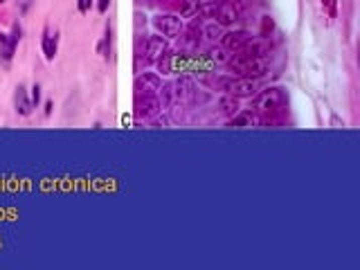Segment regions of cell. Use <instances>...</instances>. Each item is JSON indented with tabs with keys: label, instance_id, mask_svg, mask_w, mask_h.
<instances>
[{
	"label": "cell",
	"instance_id": "1",
	"mask_svg": "<svg viewBox=\"0 0 360 270\" xmlns=\"http://www.w3.org/2000/svg\"><path fill=\"white\" fill-rule=\"evenodd\" d=\"M228 65L232 72H237V77H246V79H259L268 72V59H254V56L237 54L228 61Z\"/></svg>",
	"mask_w": 360,
	"mask_h": 270
},
{
	"label": "cell",
	"instance_id": "2",
	"mask_svg": "<svg viewBox=\"0 0 360 270\" xmlns=\"http://www.w3.org/2000/svg\"><path fill=\"white\" fill-rule=\"evenodd\" d=\"M212 84L219 90H223L225 95H232V97H237V99L252 97L254 90H257L254 81L246 79V77H219V79H214Z\"/></svg>",
	"mask_w": 360,
	"mask_h": 270
},
{
	"label": "cell",
	"instance_id": "3",
	"mask_svg": "<svg viewBox=\"0 0 360 270\" xmlns=\"http://www.w3.org/2000/svg\"><path fill=\"white\" fill-rule=\"evenodd\" d=\"M288 104V93L284 88H266V90H261V93L254 97L252 101V108H254V113L257 115H261V113H268V110H272V108H281V106H286Z\"/></svg>",
	"mask_w": 360,
	"mask_h": 270
},
{
	"label": "cell",
	"instance_id": "4",
	"mask_svg": "<svg viewBox=\"0 0 360 270\" xmlns=\"http://www.w3.org/2000/svg\"><path fill=\"white\" fill-rule=\"evenodd\" d=\"M153 27L167 38H178L180 32L185 30L182 18L176 16V14H158V16L153 18Z\"/></svg>",
	"mask_w": 360,
	"mask_h": 270
},
{
	"label": "cell",
	"instance_id": "5",
	"mask_svg": "<svg viewBox=\"0 0 360 270\" xmlns=\"http://www.w3.org/2000/svg\"><path fill=\"white\" fill-rule=\"evenodd\" d=\"M167 41L162 36H149L144 41V50L140 54H135V59H144L147 63H158V59H162V54H167Z\"/></svg>",
	"mask_w": 360,
	"mask_h": 270
},
{
	"label": "cell",
	"instance_id": "6",
	"mask_svg": "<svg viewBox=\"0 0 360 270\" xmlns=\"http://www.w3.org/2000/svg\"><path fill=\"white\" fill-rule=\"evenodd\" d=\"M135 97H147V95H158L162 88V79L153 72H142V75L135 77Z\"/></svg>",
	"mask_w": 360,
	"mask_h": 270
},
{
	"label": "cell",
	"instance_id": "7",
	"mask_svg": "<svg viewBox=\"0 0 360 270\" xmlns=\"http://www.w3.org/2000/svg\"><path fill=\"white\" fill-rule=\"evenodd\" d=\"M162 104L158 99V95H147V97H135V104H133V113H135L137 119H151L160 113Z\"/></svg>",
	"mask_w": 360,
	"mask_h": 270
},
{
	"label": "cell",
	"instance_id": "8",
	"mask_svg": "<svg viewBox=\"0 0 360 270\" xmlns=\"http://www.w3.org/2000/svg\"><path fill=\"white\" fill-rule=\"evenodd\" d=\"M250 41L252 36L246 30H234V32H225L221 36V47H225L228 52H241Z\"/></svg>",
	"mask_w": 360,
	"mask_h": 270
},
{
	"label": "cell",
	"instance_id": "9",
	"mask_svg": "<svg viewBox=\"0 0 360 270\" xmlns=\"http://www.w3.org/2000/svg\"><path fill=\"white\" fill-rule=\"evenodd\" d=\"M214 18H216L219 25H234V23L241 21V12H239L234 5H230L228 0H219V7H216Z\"/></svg>",
	"mask_w": 360,
	"mask_h": 270
},
{
	"label": "cell",
	"instance_id": "10",
	"mask_svg": "<svg viewBox=\"0 0 360 270\" xmlns=\"http://www.w3.org/2000/svg\"><path fill=\"white\" fill-rule=\"evenodd\" d=\"M270 52H272V43L268 41V38H257V41H250L241 52H237V54L254 56V59H268Z\"/></svg>",
	"mask_w": 360,
	"mask_h": 270
},
{
	"label": "cell",
	"instance_id": "11",
	"mask_svg": "<svg viewBox=\"0 0 360 270\" xmlns=\"http://www.w3.org/2000/svg\"><path fill=\"white\" fill-rule=\"evenodd\" d=\"M230 128H250V126H261L259 124V115L254 110H239L234 117H230L228 122Z\"/></svg>",
	"mask_w": 360,
	"mask_h": 270
},
{
	"label": "cell",
	"instance_id": "12",
	"mask_svg": "<svg viewBox=\"0 0 360 270\" xmlns=\"http://www.w3.org/2000/svg\"><path fill=\"white\" fill-rule=\"evenodd\" d=\"M14 108H16V113L23 115V117L32 115V108H34V106H32V99L27 97L25 86H21V84H18L16 90H14Z\"/></svg>",
	"mask_w": 360,
	"mask_h": 270
},
{
	"label": "cell",
	"instance_id": "13",
	"mask_svg": "<svg viewBox=\"0 0 360 270\" xmlns=\"http://www.w3.org/2000/svg\"><path fill=\"white\" fill-rule=\"evenodd\" d=\"M174 86H176V101H185V104H189L191 97H194V93H196L194 79H191V77H180Z\"/></svg>",
	"mask_w": 360,
	"mask_h": 270
},
{
	"label": "cell",
	"instance_id": "14",
	"mask_svg": "<svg viewBox=\"0 0 360 270\" xmlns=\"http://www.w3.org/2000/svg\"><path fill=\"white\" fill-rule=\"evenodd\" d=\"M56 47H59V32L52 30V27H45L43 30V54H45L47 61H52L56 56Z\"/></svg>",
	"mask_w": 360,
	"mask_h": 270
},
{
	"label": "cell",
	"instance_id": "15",
	"mask_svg": "<svg viewBox=\"0 0 360 270\" xmlns=\"http://www.w3.org/2000/svg\"><path fill=\"white\" fill-rule=\"evenodd\" d=\"M216 108H219V113L225 115V117H234V115L241 110V106H239V99L237 97H232V95H225V97L219 99Z\"/></svg>",
	"mask_w": 360,
	"mask_h": 270
},
{
	"label": "cell",
	"instance_id": "16",
	"mask_svg": "<svg viewBox=\"0 0 360 270\" xmlns=\"http://www.w3.org/2000/svg\"><path fill=\"white\" fill-rule=\"evenodd\" d=\"M14 50H16V43L12 41V36L5 34V32H0V56H3L5 61H12Z\"/></svg>",
	"mask_w": 360,
	"mask_h": 270
},
{
	"label": "cell",
	"instance_id": "17",
	"mask_svg": "<svg viewBox=\"0 0 360 270\" xmlns=\"http://www.w3.org/2000/svg\"><path fill=\"white\" fill-rule=\"evenodd\" d=\"M158 99H160L162 106L176 104V86H174V84H162L160 93H158Z\"/></svg>",
	"mask_w": 360,
	"mask_h": 270
},
{
	"label": "cell",
	"instance_id": "18",
	"mask_svg": "<svg viewBox=\"0 0 360 270\" xmlns=\"http://www.w3.org/2000/svg\"><path fill=\"white\" fill-rule=\"evenodd\" d=\"M198 7H200V0H182L180 3V18H194L198 16Z\"/></svg>",
	"mask_w": 360,
	"mask_h": 270
},
{
	"label": "cell",
	"instance_id": "19",
	"mask_svg": "<svg viewBox=\"0 0 360 270\" xmlns=\"http://www.w3.org/2000/svg\"><path fill=\"white\" fill-rule=\"evenodd\" d=\"M225 47H221V45H212V47H207V52H205V56H207L209 61H216V63H228L230 61V56L225 54Z\"/></svg>",
	"mask_w": 360,
	"mask_h": 270
},
{
	"label": "cell",
	"instance_id": "20",
	"mask_svg": "<svg viewBox=\"0 0 360 270\" xmlns=\"http://www.w3.org/2000/svg\"><path fill=\"white\" fill-rule=\"evenodd\" d=\"M275 32V21H272L270 16H261V25H259V34H261V38H270V34Z\"/></svg>",
	"mask_w": 360,
	"mask_h": 270
},
{
	"label": "cell",
	"instance_id": "21",
	"mask_svg": "<svg viewBox=\"0 0 360 270\" xmlns=\"http://www.w3.org/2000/svg\"><path fill=\"white\" fill-rule=\"evenodd\" d=\"M97 52L104 56V59H108V52H110V30H106V36H104L102 41H99Z\"/></svg>",
	"mask_w": 360,
	"mask_h": 270
},
{
	"label": "cell",
	"instance_id": "22",
	"mask_svg": "<svg viewBox=\"0 0 360 270\" xmlns=\"http://www.w3.org/2000/svg\"><path fill=\"white\" fill-rule=\"evenodd\" d=\"M203 34H205L207 38H212V41H216V38L223 36V32H221V25H219V23H212V25H207V27L203 30Z\"/></svg>",
	"mask_w": 360,
	"mask_h": 270
},
{
	"label": "cell",
	"instance_id": "23",
	"mask_svg": "<svg viewBox=\"0 0 360 270\" xmlns=\"http://www.w3.org/2000/svg\"><path fill=\"white\" fill-rule=\"evenodd\" d=\"M326 14H329V18H335L338 16V0H322Z\"/></svg>",
	"mask_w": 360,
	"mask_h": 270
},
{
	"label": "cell",
	"instance_id": "24",
	"mask_svg": "<svg viewBox=\"0 0 360 270\" xmlns=\"http://www.w3.org/2000/svg\"><path fill=\"white\" fill-rule=\"evenodd\" d=\"M32 106H38V101H41V86L38 84H34L32 86Z\"/></svg>",
	"mask_w": 360,
	"mask_h": 270
},
{
	"label": "cell",
	"instance_id": "25",
	"mask_svg": "<svg viewBox=\"0 0 360 270\" xmlns=\"http://www.w3.org/2000/svg\"><path fill=\"white\" fill-rule=\"evenodd\" d=\"M90 5H93V0H77V9H79L81 14H86L90 9Z\"/></svg>",
	"mask_w": 360,
	"mask_h": 270
},
{
	"label": "cell",
	"instance_id": "26",
	"mask_svg": "<svg viewBox=\"0 0 360 270\" xmlns=\"http://www.w3.org/2000/svg\"><path fill=\"white\" fill-rule=\"evenodd\" d=\"M16 3H18V9H21V12L25 14L27 9L32 7V3H34V0H16Z\"/></svg>",
	"mask_w": 360,
	"mask_h": 270
},
{
	"label": "cell",
	"instance_id": "27",
	"mask_svg": "<svg viewBox=\"0 0 360 270\" xmlns=\"http://www.w3.org/2000/svg\"><path fill=\"white\" fill-rule=\"evenodd\" d=\"M21 34H23L21 27L14 25V30H12V34H9V36H12V41H14V43H18V41H21Z\"/></svg>",
	"mask_w": 360,
	"mask_h": 270
},
{
	"label": "cell",
	"instance_id": "28",
	"mask_svg": "<svg viewBox=\"0 0 360 270\" xmlns=\"http://www.w3.org/2000/svg\"><path fill=\"white\" fill-rule=\"evenodd\" d=\"M108 5H110V0H97V9H99L102 14L108 12Z\"/></svg>",
	"mask_w": 360,
	"mask_h": 270
},
{
	"label": "cell",
	"instance_id": "29",
	"mask_svg": "<svg viewBox=\"0 0 360 270\" xmlns=\"http://www.w3.org/2000/svg\"><path fill=\"white\" fill-rule=\"evenodd\" d=\"M52 108H54V104H52V101H47V104H45V115H50Z\"/></svg>",
	"mask_w": 360,
	"mask_h": 270
},
{
	"label": "cell",
	"instance_id": "30",
	"mask_svg": "<svg viewBox=\"0 0 360 270\" xmlns=\"http://www.w3.org/2000/svg\"><path fill=\"white\" fill-rule=\"evenodd\" d=\"M0 3H5V0H0Z\"/></svg>",
	"mask_w": 360,
	"mask_h": 270
}]
</instances>
